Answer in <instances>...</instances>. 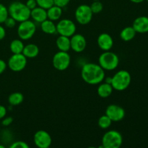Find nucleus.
Returning a JSON list of instances; mask_svg holds the SVG:
<instances>
[{
	"mask_svg": "<svg viewBox=\"0 0 148 148\" xmlns=\"http://www.w3.org/2000/svg\"><path fill=\"white\" fill-rule=\"evenodd\" d=\"M81 76L86 83L90 85H98L105 79V72L99 64L87 63L82 66Z\"/></svg>",
	"mask_w": 148,
	"mask_h": 148,
	"instance_id": "f257e3e1",
	"label": "nucleus"
},
{
	"mask_svg": "<svg viewBox=\"0 0 148 148\" xmlns=\"http://www.w3.org/2000/svg\"><path fill=\"white\" fill-rule=\"evenodd\" d=\"M8 12L9 15L18 23L29 20L30 17V10L27 8L25 4L20 1L12 2L8 7Z\"/></svg>",
	"mask_w": 148,
	"mask_h": 148,
	"instance_id": "f03ea898",
	"label": "nucleus"
},
{
	"mask_svg": "<svg viewBox=\"0 0 148 148\" xmlns=\"http://www.w3.org/2000/svg\"><path fill=\"white\" fill-rule=\"evenodd\" d=\"M132 82V77L127 70H120L112 77L111 85L116 90L123 91L128 88Z\"/></svg>",
	"mask_w": 148,
	"mask_h": 148,
	"instance_id": "7ed1b4c3",
	"label": "nucleus"
},
{
	"mask_svg": "<svg viewBox=\"0 0 148 148\" xmlns=\"http://www.w3.org/2000/svg\"><path fill=\"white\" fill-rule=\"evenodd\" d=\"M99 65L104 70L111 71L116 69L119 64V58L116 53L110 51H106L98 58Z\"/></svg>",
	"mask_w": 148,
	"mask_h": 148,
	"instance_id": "20e7f679",
	"label": "nucleus"
},
{
	"mask_svg": "<svg viewBox=\"0 0 148 148\" xmlns=\"http://www.w3.org/2000/svg\"><path fill=\"white\" fill-rule=\"evenodd\" d=\"M122 143V135L116 130H110L103 136L102 146L103 148H119Z\"/></svg>",
	"mask_w": 148,
	"mask_h": 148,
	"instance_id": "39448f33",
	"label": "nucleus"
},
{
	"mask_svg": "<svg viewBox=\"0 0 148 148\" xmlns=\"http://www.w3.org/2000/svg\"><path fill=\"white\" fill-rule=\"evenodd\" d=\"M36 27L33 21L27 20L20 23L17 28V35L21 40H29L34 36Z\"/></svg>",
	"mask_w": 148,
	"mask_h": 148,
	"instance_id": "423d86ee",
	"label": "nucleus"
},
{
	"mask_svg": "<svg viewBox=\"0 0 148 148\" xmlns=\"http://www.w3.org/2000/svg\"><path fill=\"white\" fill-rule=\"evenodd\" d=\"M71 57L68 52L59 51L53 56L52 63L53 67L59 71L66 70L70 65Z\"/></svg>",
	"mask_w": 148,
	"mask_h": 148,
	"instance_id": "0eeeda50",
	"label": "nucleus"
},
{
	"mask_svg": "<svg viewBox=\"0 0 148 148\" xmlns=\"http://www.w3.org/2000/svg\"><path fill=\"white\" fill-rule=\"evenodd\" d=\"M76 29L75 23L69 19H62L56 24V33L60 36L70 38L75 34Z\"/></svg>",
	"mask_w": 148,
	"mask_h": 148,
	"instance_id": "6e6552de",
	"label": "nucleus"
},
{
	"mask_svg": "<svg viewBox=\"0 0 148 148\" xmlns=\"http://www.w3.org/2000/svg\"><path fill=\"white\" fill-rule=\"evenodd\" d=\"M90 7L87 4H81L75 10V19L81 25H87L90 23L92 18Z\"/></svg>",
	"mask_w": 148,
	"mask_h": 148,
	"instance_id": "1a4fd4ad",
	"label": "nucleus"
},
{
	"mask_svg": "<svg viewBox=\"0 0 148 148\" xmlns=\"http://www.w3.org/2000/svg\"><path fill=\"white\" fill-rule=\"evenodd\" d=\"M7 65L13 72H20L23 70L27 65V58L23 53H13L9 59Z\"/></svg>",
	"mask_w": 148,
	"mask_h": 148,
	"instance_id": "9d476101",
	"label": "nucleus"
},
{
	"mask_svg": "<svg viewBox=\"0 0 148 148\" xmlns=\"http://www.w3.org/2000/svg\"><path fill=\"white\" fill-rule=\"evenodd\" d=\"M33 141L38 147L49 148L52 143V139L49 132L44 130H39L35 133Z\"/></svg>",
	"mask_w": 148,
	"mask_h": 148,
	"instance_id": "9b49d317",
	"label": "nucleus"
},
{
	"mask_svg": "<svg viewBox=\"0 0 148 148\" xmlns=\"http://www.w3.org/2000/svg\"><path fill=\"white\" fill-rule=\"evenodd\" d=\"M106 114L114 122L120 121L125 116V111L121 106L115 104H111L107 107Z\"/></svg>",
	"mask_w": 148,
	"mask_h": 148,
	"instance_id": "f8f14e48",
	"label": "nucleus"
},
{
	"mask_svg": "<svg viewBox=\"0 0 148 148\" xmlns=\"http://www.w3.org/2000/svg\"><path fill=\"white\" fill-rule=\"evenodd\" d=\"M71 49L77 53L82 52L87 46L85 38L81 34H74L70 38Z\"/></svg>",
	"mask_w": 148,
	"mask_h": 148,
	"instance_id": "ddd939ff",
	"label": "nucleus"
},
{
	"mask_svg": "<svg viewBox=\"0 0 148 148\" xmlns=\"http://www.w3.org/2000/svg\"><path fill=\"white\" fill-rule=\"evenodd\" d=\"M97 43H98L100 49L103 51H110L112 49L113 46H114L113 38L106 33H101L98 36V39H97Z\"/></svg>",
	"mask_w": 148,
	"mask_h": 148,
	"instance_id": "4468645a",
	"label": "nucleus"
},
{
	"mask_svg": "<svg viewBox=\"0 0 148 148\" xmlns=\"http://www.w3.org/2000/svg\"><path fill=\"white\" fill-rule=\"evenodd\" d=\"M132 27L137 33H148V17L140 16L137 17L133 22Z\"/></svg>",
	"mask_w": 148,
	"mask_h": 148,
	"instance_id": "2eb2a0df",
	"label": "nucleus"
},
{
	"mask_svg": "<svg viewBox=\"0 0 148 148\" xmlns=\"http://www.w3.org/2000/svg\"><path fill=\"white\" fill-rule=\"evenodd\" d=\"M30 17H32L34 21L41 23L42 22L48 19L47 11L40 7H36L33 10H30Z\"/></svg>",
	"mask_w": 148,
	"mask_h": 148,
	"instance_id": "dca6fc26",
	"label": "nucleus"
},
{
	"mask_svg": "<svg viewBox=\"0 0 148 148\" xmlns=\"http://www.w3.org/2000/svg\"><path fill=\"white\" fill-rule=\"evenodd\" d=\"M56 44L59 51L68 52L71 49L70 38L69 37L60 36L57 38L56 40Z\"/></svg>",
	"mask_w": 148,
	"mask_h": 148,
	"instance_id": "f3484780",
	"label": "nucleus"
},
{
	"mask_svg": "<svg viewBox=\"0 0 148 148\" xmlns=\"http://www.w3.org/2000/svg\"><path fill=\"white\" fill-rule=\"evenodd\" d=\"M39 53V48L37 45L33 44V43H29L24 46L23 49V54L26 58L29 59H33L36 57Z\"/></svg>",
	"mask_w": 148,
	"mask_h": 148,
	"instance_id": "a211bd4d",
	"label": "nucleus"
},
{
	"mask_svg": "<svg viewBox=\"0 0 148 148\" xmlns=\"http://www.w3.org/2000/svg\"><path fill=\"white\" fill-rule=\"evenodd\" d=\"M112 85L106 82H101L98 88V94L101 98H108L113 92Z\"/></svg>",
	"mask_w": 148,
	"mask_h": 148,
	"instance_id": "6ab92c4d",
	"label": "nucleus"
},
{
	"mask_svg": "<svg viewBox=\"0 0 148 148\" xmlns=\"http://www.w3.org/2000/svg\"><path fill=\"white\" fill-rule=\"evenodd\" d=\"M40 27L43 33L46 34L53 35L56 33V25L53 23V21L46 19L43 22L40 23Z\"/></svg>",
	"mask_w": 148,
	"mask_h": 148,
	"instance_id": "aec40b11",
	"label": "nucleus"
},
{
	"mask_svg": "<svg viewBox=\"0 0 148 148\" xmlns=\"http://www.w3.org/2000/svg\"><path fill=\"white\" fill-rule=\"evenodd\" d=\"M46 11H47L48 19L52 21H56L62 17V8L56 5H53Z\"/></svg>",
	"mask_w": 148,
	"mask_h": 148,
	"instance_id": "412c9836",
	"label": "nucleus"
},
{
	"mask_svg": "<svg viewBox=\"0 0 148 148\" xmlns=\"http://www.w3.org/2000/svg\"><path fill=\"white\" fill-rule=\"evenodd\" d=\"M137 32L132 26H128L123 29L120 33V37L124 41H130L135 37Z\"/></svg>",
	"mask_w": 148,
	"mask_h": 148,
	"instance_id": "4be33fe9",
	"label": "nucleus"
},
{
	"mask_svg": "<svg viewBox=\"0 0 148 148\" xmlns=\"http://www.w3.org/2000/svg\"><path fill=\"white\" fill-rule=\"evenodd\" d=\"M24 44L20 39H14L10 43V51L14 54L17 53H23V49H24Z\"/></svg>",
	"mask_w": 148,
	"mask_h": 148,
	"instance_id": "5701e85b",
	"label": "nucleus"
},
{
	"mask_svg": "<svg viewBox=\"0 0 148 148\" xmlns=\"http://www.w3.org/2000/svg\"><path fill=\"white\" fill-rule=\"evenodd\" d=\"M24 96L21 92H13L8 97V102L12 106H18L23 102Z\"/></svg>",
	"mask_w": 148,
	"mask_h": 148,
	"instance_id": "b1692460",
	"label": "nucleus"
},
{
	"mask_svg": "<svg viewBox=\"0 0 148 148\" xmlns=\"http://www.w3.org/2000/svg\"><path fill=\"white\" fill-rule=\"evenodd\" d=\"M112 122L113 121H111V119L106 114H105L103 116H101L98 119V126L103 130H106L110 127Z\"/></svg>",
	"mask_w": 148,
	"mask_h": 148,
	"instance_id": "393cba45",
	"label": "nucleus"
},
{
	"mask_svg": "<svg viewBox=\"0 0 148 148\" xmlns=\"http://www.w3.org/2000/svg\"><path fill=\"white\" fill-rule=\"evenodd\" d=\"M36 2L38 7H40L46 10L54 5L53 0H36Z\"/></svg>",
	"mask_w": 148,
	"mask_h": 148,
	"instance_id": "a878e982",
	"label": "nucleus"
},
{
	"mask_svg": "<svg viewBox=\"0 0 148 148\" xmlns=\"http://www.w3.org/2000/svg\"><path fill=\"white\" fill-rule=\"evenodd\" d=\"M90 7V9L93 14L100 13L103 9V4L100 1H94Z\"/></svg>",
	"mask_w": 148,
	"mask_h": 148,
	"instance_id": "bb28decb",
	"label": "nucleus"
},
{
	"mask_svg": "<svg viewBox=\"0 0 148 148\" xmlns=\"http://www.w3.org/2000/svg\"><path fill=\"white\" fill-rule=\"evenodd\" d=\"M9 17L8 9L2 4H0V24L4 23L6 19Z\"/></svg>",
	"mask_w": 148,
	"mask_h": 148,
	"instance_id": "cd10ccee",
	"label": "nucleus"
},
{
	"mask_svg": "<svg viewBox=\"0 0 148 148\" xmlns=\"http://www.w3.org/2000/svg\"><path fill=\"white\" fill-rule=\"evenodd\" d=\"M11 148H29V145L24 141H16L10 146Z\"/></svg>",
	"mask_w": 148,
	"mask_h": 148,
	"instance_id": "c85d7f7f",
	"label": "nucleus"
},
{
	"mask_svg": "<svg viewBox=\"0 0 148 148\" xmlns=\"http://www.w3.org/2000/svg\"><path fill=\"white\" fill-rule=\"evenodd\" d=\"M4 25L9 28H13L16 25V20L12 17H8L4 21Z\"/></svg>",
	"mask_w": 148,
	"mask_h": 148,
	"instance_id": "c756f323",
	"label": "nucleus"
},
{
	"mask_svg": "<svg viewBox=\"0 0 148 148\" xmlns=\"http://www.w3.org/2000/svg\"><path fill=\"white\" fill-rule=\"evenodd\" d=\"M69 1H70V0H53L54 5L60 7H62V8L66 7V6L69 4Z\"/></svg>",
	"mask_w": 148,
	"mask_h": 148,
	"instance_id": "7c9ffc66",
	"label": "nucleus"
},
{
	"mask_svg": "<svg viewBox=\"0 0 148 148\" xmlns=\"http://www.w3.org/2000/svg\"><path fill=\"white\" fill-rule=\"evenodd\" d=\"M26 6L27 7V8L30 9V10H33L34 8H36L37 7V2H36V0H27L25 3Z\"/></svg>",
	"mask_w": 148,
	"mask_h": 148,
	"instance_id": "2f4dec72",
	"label": "nucleus"
},
{
	"mask_svg": "<svg viewBox=\"0 0 148 148\" xmlns=\"http://www.w3.org/2000/svg\"><path fill=\"white\" fill-rule=\"evenodd\" d=\"M13 122V118L12 117H4V118H3V120L2 121H1V124H2V125L4 126V127H8V126H10V124H12V123Z\"/></svg>",
	"mask_w": 148,
	"mask_h": 148,
	"instance_id": "473e14b6",
	"label": "nucleus"
},
{
	"mask_svg": "<svg viewBox=\"0 0 148 148\" xmlns=\"http://www.w3.org/2000/svg\"><path fill=\"white\" fill-rule=\"evenodd\" d=\"M7 63L2 59H0V75L3 73L7 69Z\"/></svg>",
	"mask_w": 148,
	"mask_h": 148,
	"instance_id": "72a5a7b5",
	"label": "nucleus"
},
{
	"mask_svg": "<svg viewBox=\"0 0 148 148\" xmlns=\"http://www.w3.org/2000/svg\"><path fill=\"white\" fill-rule=\"evenodd\" d=\"M7 114V109L5 107L2 105H0V119L4 118Z\"/></svg>",
	"mask_w": 148,
	"mask_h": 148,
	"instance_id": "f704fd0d",
	"label": "nucleus"
},
{
	"mask_svg": "<svg viewBox=\"0 0 148 148\" xmlns=\"http://www.w3.org/2000/svg\"><path fill=\"white\" fill-rule=\"evenodd\" d=\"M5 36H6L5 29H4V27H2V26L0 25V40H3V39L4 38V37H5Z\"/></svg>",
	"mask_w": 148,
	"mask_h": 148,
	"instance_id": "c9c22d12",
	"label": "nucleus"
},
{
	"mask_svg": "<svg viewBox=\"0 0 148 148\" xmlns=\"http://www.w3.org/2000/svg\"><path fill=\"white\" fill-rule=\"evenodd\" d=\"M111 82H112V77H108L105 79V82H106V83L111 84Z\"/></svg>",
	"mask_w": 148,
	"mask_h": 148,
	"instance_id": "e433bc0d",
	"label": "nucleus"
},
{
	"mask_svg": "<svg viewBox=\"0 0 148 148\" xmlns=\"http://www.w3.org/2000/svg\"><path fill=\"white\" fill-rule=\"evenodd\" d=\"M130 1H131L133 3H135V4H140V3L143 2L145 0H130Z\"/></svg>",
	"mask_w": 148,
	"mask_h": 148,
	"instance_id": "4c0bfd02",
	"label": "nucleus"
},
{
	"mask_svg": "<svg viewBox=\"0 0 148 148\" xmlns=\"http://www.w3.org/2000/svg\"><path fill=\"white\" fill-rule=\"evenodd\" d=\"M0 148H4V146L1 145H0Z\"/></svg>",
	"mask_w": 148,
	"mask_h": 148,
	"instance_id": "58836bf2",
	"label": "nucleus"
},
{
	"mask_svg": "<svg viewBox=\"0 0 148 148\" xmlns=\"http://www.w3.org/2000/svg\"><path fill=\"white\" fill-rule=\"evenodd\" d=\"M93 1H99V0H93Z\"/></svg>",
	"mask_w": 148,
	"mask_h": 148,
	"instance_id": "ea45409f",
	"label": "nucleus"
},
{
	"mask_svg": "<svg viewBox=\"0 0 148 148\" xmlns=\"http://www.w3.org/2000/svg\"><path fill=\"white\" fill-rule=\"evenodd\" d=\"M146 1H147V2H148V0H146Z\"/></svg>",
	"mask_w": 148,
	"mask_h": 148,
	"instance_id": "a19ab883",
	"label": "nucleus"
}]
</instances>
